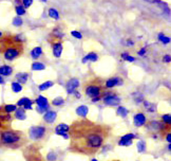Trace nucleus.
<instances>
[{
  "label": "nucleus",
  "mask_w": 171,
  "mask_h": 161,
  "mask_svg": "<svg viewBox=\"0 0 171 161\" xmlns=\"http://www.w3.org/2000/svg\"><path fill=\"white\" fill-rule=\"evenodd\" d=\"M29 134L30 137L33 140H36V141H42L46 140V138L51 135V130L50 128L46 126L39 125V126H32L29 130Z\"/></svg>",
  "instance_id": "5"
},
{
  "label": "nucleus",
  "mask_w": 171,
  "mask_h": 161,
  "mask_svg": "<svg viewBox=\"0 0 171 161\" xmlns=\"http://www.w3.org/2000/svg\"><path fill=\"white\" fill-rule=\"evenodd\" d=\"M14 120V117L11 113H7L3 109L2 105H0V132L11 129V125Z\"/></svg>",
  "instance_id": "6"
},
{
  "label": "nucleus",
  "mask_w": 171,
  "mask_h": 161,
  "mask_svg": "<svg viewBox=\"0 0 171 161\" xmlns=\"http://www.w3.org/2000/svg\"><path fill=\"white\" fill-rule=\"evenodd\" d=\"M13 72V69L11 66H7V65H3L0 67V75H3V76H9L12 74Z\"/></svg>",
  "instance_id": "16"
},
{
  "label": "nucleus",
  "mask_w": 171,
  "mask_h": 161,
  "mask_svg": "<svg viewBox=\"0 0 171 161\" xmlns=\"http://www.w3.org/2000/svg\"><path fill=\"white\" fill-rule=\"evenodd\" d=\"M35 102L37 103L38 107H46V106H49V105H48V100H46L45 96H39L36 99V101H35Z\"/></svg>",
  "instance_id": "21"
},
{
  "label": "nucleus",
  "mask_w": 171,
  "mask_h": 161,
  "mask_svg": "<svg viewBox=\"0 0 171 161\" xmlns=\"http://www.w3.org/2000/svg\"><path fill=\"white\" fill-rule=\"evenodd\" d=\"M116 113L118 116H120V117H127V115H128V110L126 109V108H124V107H118V109H117V112H116Z\"/></svg>",
  "instance_id": "28"
},
{
  "label": "nucleus",
  "mask_w": 171,
  "mask_h": 161,
  "mask_svg": "<svg viewBox=\"0 0 171 161\" xmlns=\"http://www.w3.org/2000/svg\"><path fill=\"white\" fill-rule=\"evenodd\" d=\"M125 60H128V62H134L135 58H134V57H132V56H129V55H128V56H127V57L125 58Z\"/></svg>",
  "instance_id": "43"
},
{
  "label": "nucleus",
  "mask_w": 171,
  "mask_h": 161,
  "mask_svg": "<svg viewBox=\"0 0 171 161\" xmlns=\"http://www.w3.org/2000/svg\"><path fill=\"white\" fill-rule=\"evenodd\" d=\"M2 107H3V109L7 113H12V112H15L16 109H17L16 105H5V104H2Z\"/></svg>",
  "instance_id": "24"
},
{
  "label": "nucleus",
  "mask_w": 171,
  "mask_h": 161,
  "mask_svg": "<svg viewBox=\"0 0 171 161\" xmlns=\"http://www.w3.org/2000/svg\"><path fill=\"white\" fill-rule=\"evenodd\" d=\"M170 55H165L164 57H163V62L164 63H169L170 62Z\"/></svg>",
  "instance_id": "42"
},
{
  "label": "nucleus",
  "mask_w": 171,
  "mask_h": 161,
  "mask_svg": "<svg viewBox=\"0 0 171 161\" xmlns=\"http://www.w3.org/2000/svg\"><path fill=\"white\" fill-rule=\"evenodd\" d=\"M137 149H139V153L145 152V142L144 141H139V145H137Z\"/></svg>",
  "instance_id": "37"
},
{
  "label": "nucleus",
  "mask_w": 171,
  "mask_h": 161,
  "mask_svg": "<svg viewBox=\"0 0 171 161\" xmlns=\"http://www.w3.org/2000/svg\"><path fill=\"white\" fill-rule=\"evenodd\" d=\"M133 123L135 126L140 127L146 124V117L144 113H137V115L134 116L133 118Z\"/></svg>",
  "instance_id": "13"
},
{
  "label": "nucleus",
  "mask_w": 171,
  "mask_h": 161,
  "mask_svg": "<svg viewBox=\"0 0 171 161\" xmlns=\"http://www.w3.org/2000/svg\"><path fill=\"white\" fill-rule=\"evenodd\" d=\"M54 85L53 82H51V80H48V82H45L43 84L39 85V87H38V89H39L40 91H43V90H46L48 88L52 87V86Z\"/></svg>",
  "instance_id": "23"
},
{
  "label": "nucleus",
  "mask_w": 171,
  "mask_h": 161,
  "mask_svg": "<svg viewBox=\"0 0 171 161\" xmlns=\"http://www.w3.org/2000/svg\"><path fill=\"white\" fill-rule=\"evenodd\" d=\"M13 24L16 27H20L21 24H22V19L21 17H15L13 19Z\"/></svg>",
  "instance_id": "34"
},
{
  "label": "nucleus",
  "mask_w": 171,
  "mask_h": 161,
  "mask_svg": "<svg viewBox=\"0 0 171 161\" xmlns=\"http://www.w3.org/2000/svg\"><path fill=\"white\" fill-rule=\"evenodd\" d=\"M145 107L148 109V112H155V108L156 106L154 104H151V103H148V102H145Z\"/></svg>",
  "instance_id": "31"
},
{
  "label": "nucleus",
  "mask_w": 171,
  "mask_h": 161,
  "mask_svg": "<svg viewBox=\"0 0 171 161\" xmlns=\"http://www.w3.org/2000/svg\"><path fill=\"white\" fill-rule=\"evenodd\" d=\"M27 115H26V110L21 108H17L15 110V119H18V120H26Z\"/></svg>",
  "instance_id": "18"
},
{
  "label": "nucleus",
  "mask_w": 171,
  "mask_h": 161,
  "mask_svg": "<svg viewBox=\"0 0 171 161\" xmlns=\"http://www.w3.org/2000/svg\"><path fill=\"white\" fill-rule=\"evenodd\" d=\"M170 115H164L162 117V122L164 124H166V125H170V122H171V120H170Z\"/></svg>",
  "instance_id": "32"
},
{
  "label": "nucleus",
  "mask_w": 171,
  "mask_h": 161,
  "mask_svg": "<svg viewBox=\"0 0 171 161\" xmlns=\"http://www.w3.org/2000/svg\"><path fill=\"white\" fill-rule=\"evenodd\" d=\"M48 108H49V106H46V107H37V112L39 113H42V112H45L46 110H48Z\"/></svg>",
  "instance_id": "41"
},
{
  "label": "nucleus",
  "mask_w": 171,
  "mask_h": 161,
  "mask_svg": "<svg viewBox=\"0 0 171 161\" xmlns=\"http://www.w3.org/2000/svg\"><path fill=\"white\" fill-rule=\"evenodd\" d=\"M166 139H167V142H168V143H170V140H171V138H170V134H168V135H167Z\"/></svg>",
  "instance_id": "45"
},
{
  "label": "nucleus",
  "mask_w": 171,
  "mask_h": 161,
  "mask_svg": "<svg viewBox=\"0 0 171 161\" xmlns=\"http://www.w3.org/2000/svg\"><path fill=\"white\" fill-rule=\"evenodd\" d=\"M124 80L118 76H115V77H111L109 79L107 82H105V86L106 88H112V87H115V86H120L123 85Z\"/></svg>",
  "instance_id": "11"
},
{
  "label": "nucleus",
  "mask_w": 171,
  "mask_h": 161,
  "mask_svg": "<svg viewBox=\"0 0 171 161\" xmlns=\"http://www.w3.org/2000/svg\"><path fill=\"white\" fill-rule=\"evenodd\" d=\"M0 84H4V79L1 75H0Z\"/></svg>",
  "instance_id": "47"
},
{
  "label": "nucleus",
  "mask_w": 171,
  "mask_h": 161,
  "mask_svg": "<svg viewBox=\"0 0 171 161\" xmlns=\"http://www.w3.org/2000/svg\"><path fill=\"white\" fill-rule=\"evenodd\" d=\"M32 103H33L32 101L27 102V103L26 105H24V106H23L22 108H23L24 110H26V109H31V108H32Z\"/></svg>",
  "instance_id": "40"
},
{
  "label": "nucleus",
  "mask_w": 171,
  "mask_h": 161,
  "mask_svg": "<svg viewBox=\"0 0 171 161\" xmlns=\"http://www.w3.org/2000/svg\"><path fill=\"white\" fill-rule=\"evenodd\" d=\"M30 101H31V100H30V99H27V98H22V99H20V100H19V101L17 102V105H18V106H24V105H26L27 103V102H30Z\"/></svg>",
  "instance_id": "33"
},
{
  "label": "nucleus",
  "mask_w": 171,
  "mask_h": 161,
  "mask_svg": "<svg viewBox=\"0 0 171 161\" xmlns=\"http://www.w3.org/2000/svg\"><path fill=\"white\" fill-rule=\"evenodd\" d=\"M134 138H135L134 134H128V135L124 136V137H122V139L120 140V142H118V145H120V146L130 145V144L132 143V140H133Z\"/></svg>",
  "instance_id": "12"
},
{
  "label": "nucleus",
  "mask_w": 171,
  "mask_h": 161,
  "mask_svg": "<svg viewBox=\"0 0 171 161\" xmlns=\"http://www.w3.org/2000/svg\"><path fill=\"white\" fill-rule=\"evenodd\" d=\"M98 60V56L97 54L94 53V52H91L87 55V56L84 57V60H82V63H87L88 60H91V62H96V60Z\"/></svg>",
  "instance_id": "20"
},
{
  "label": "nucleus",
  "mask_w": 171,
  "mask_h": 161,
  "mask_svg": "<svg viewBox=\"0 0 171 161\" xmlns=\"http://www.w3.org/2000/svg\"><path fill=\"white\" fill-rule=\"evenodd\" d=\"M32 3H33L32 0H23V1H22V4L24 5V7H23L24 9H26V8H29Z\"/></svg>",
  "instance_id": "39"
},
{
  "label": "nucleus",
  "mask_w": 171,
  "mask_h": 161,
  "mask_svg": "<svg viewBox=\"0 0 171 161\" xmlns=\"http://www.w3.org/2000/svg\"><path fill=\"white\" fill-rule=\"evenodd\" d=\"M56 117H57V113L55 112H48L43 116V120H45V122H46V123H53L55 119H56Z\"/></svg>",
  "instance_id": "15"
},
{
  "label": "nucleus",
  "mask_w": 171,
  "mask_h": 161,
  "mask_svg": "<svg viewBox=\"0 0 171 161\" xmlns=\"http://www.w3.org/2000/svg\"><path fill=\"white\" fill-rule=\"evenodd\" d=\"M68 132H69V125L67 124H59L58 126L55 128V132H56L57 135L61 136L65 139H69V135H68Z\"/></svg>",
  "instance_id": "10"
},
{
  "label": "nucleus",
  "mask_w": 171,
  "mask_h": 161,
  "mask_svg": "<svg viewBox=\"0 0 171 161\" xmlns=\"http://www.w3.org/2000/svg\"><path fill=\"white\" fill-rule=\"evenodd\" d=\"M133 45H134V43H133V41L128 40V44H127V46H133Z\"/></svg>",
  "instance_id": "46"
},
{
  "label": "nucleus",
  "mask_w": 171,
  "mask_h": 161,
  "mask_svg": "<svg viewBox=\"0 0 171 161\" xmlns=\"http://www.w3.org/2000/svg\"><path fill=\"white\" fill-rule=\"evenodd\" d=\"M71 34H72V36H74L75 38H77V39H81L82 38V35L78 31H72L71 32Z\"/></svg>",
  "instance_id": "38"
},
{
  "label": "nucleus",
  "mask_w": 171,
  "mask_h": 161,
  "mask_svg": "<svg viewBox=\"0 0 171 161\" xmlns=\"http://www.w3.org/2000/svg\"><path fill=\"white\" fill-rule=\"evenodd\" d=\"M82 90L86 96L91 99L95 98H104V94L106 92V86L105 80L100 77H91L82 85Z\"/></svg>",
  "instance_id": "4"
},
{
  "label": "nucleus",
  "mask_w": 171,
  "mask_h": 161,
  "mask_svg": "<svg viewBox=\"0 0 171 161\" xmlns=\"http://www.w3.org/2000/svg\"><path fill=\"white\" fill-rule=\"evenodd\" d=\"M147 128L151 132H155L162 135H168L170 134V125H166L163 122L158 121H151L147 124Z\"/></svg>",
  "instance_id": "7"
},
{
  "label": "nucleus",
  "mask_w": 171,
  "mask_h": 161,
  "mask_svg": "<svg viewBox=\"0 0 171 161\" xmlns=\"http://www.w3.org/2000/svg\"><path fill=\"white\" fill-rule=\"evenodd\" d=\"M65 103V100L62 98H56L53 100V102H52V104L54 105V106H60V105H62Z\"/></svg>",
  "instance_id": "30"
},
{
  "label": "nucleus",
  "mask_w": 171,
  "mask_h": 161,
  "mask_svg": "<svg viewBox=\"0 0 171 161\" xmlns=\"http://www.w3.org/2000/svg\"><path fill=\"white\" fill-rule=\"evenodd\" d=\"M92 161H97V160H96V159H93Z\"/></svg>",
  "instance_id": "49"
},
{
  "label": "nucleus",
  "mask_w": 171,
  "mask_h": 161,
  "mask_svg": "<svg viewBox=\"0 0 171 161\" xmlns=\"http://www.w3.org/2000/svg\"><path fill=\"white\" fill-rule=\"evenodd\" d=\"M113 161H118V160H113Z\"/></svg>",
  "instance_id": "50"
},
{
  "label": "nucleus",
  "mask_w": 171,
  "mask_h": 161,
  "mask_svg": "<svg viewBox=\"0 0 171 161\" xmlns=\"http://www.w3.org/2000/svg\"><path fill=\"white\" fill-rule=\"evenodd\" d=\"M57 159V156L54 152H51L48 154V161H56Z\"/></svg>",
  "instance_id": "35"
},
{
  "label": "nucleus",
  "mask_w": 171,
  "mask_h": 161,
  "mask_svg": "<svg viewBox=\"0 0 171 161\" xmlns=\"http://www.w3.org/2000/svg\"><path fill=\"white\" fill-rule=\"evenodd\" d=\"M15 11L18 16H21V15H24V14H26V9H24L22 5H17V7L15 8Z\"/></svg>",
  "instance_id": "29"
},
{
  "label": "nucleus",
  "mask_w": 171,
  "mask_h": 161,
  "mask_svg": "<svg viewBox=\"0 0 171 161\" xmlns=\"http://www.w3.org/2000/svg\"><path fill=\"white\" fill-rule=\"evenodd\" d=\"M52 49H53V55L55 57H60L62 52V45L61 43H54L52 44Z\"/></svg>",
  "instance_id": "14"
},
{
  "label": "nucleus",
  "mask_w": 171,
  "mask_h": 161,
  "mask_svg": "<svg viewBox=\"0 0 171 161\" xmlns=\"http://www.w3.org/2000/svg\"><path fill=\"white\" fill-rule=\"evenodd\" d=\"M49 16H50V17H52V18H54V19H58L59 18L58 12H57V11L55 10V9H53V8L49 10Z\"/></svg>",
  "instance_id": "27"
},
{
  "label": "nucleus",
  "mask_w": 171,
  "mask_h": 161,
  "mask_svg": "<svg viewBox=\"0 0 171 161\" xmlns=\"http://www.w3.org/2000/svg\"><path fill=\"white\" fill-rule=\"evenodd\" d=\"M88 112H89V109H88L87 106H85V105H82V106H79L78 108L76 109V113L81 118H86L88 115Z\"/></svg>",
  "instance_id": "19"
},
{
  "label": "nucleus",
  "mask_w": 171,
  "mask_h": 161,
  "mask_svg": "<svg viewBox=\"0 0 171 161\" xmlns=\"http://www.w3.org/2000/svg\"><path fill=\"white\" fill-rule=\"evenodd\" d=\"M111 134L108 125L98 124L89 119H79L69 126V149L76 154L91 156L104 146Z\"/></svg>",
  "instance_id": "1"
},
{
  "label": "nucleus",
  "mask_w": 171,
  "mask_h": 161,
  "mask_svg": "<svg viewBox=\"0 0 171 161\" xmlns=\"http://www.w3.org/2000/svg\"><path fill=\"white\" fill-rule=\"evenodd\" d=\"M12 90L14 91V92H20V91L22 90V86L17 82H13L12 83Z\"/></svg>",
  "instance_id": "26"
},
{
  "label": "nucleus",
  "mask_w": 171,
  "mask_h": 161,
  "mask_svg": "<svg viewBox=\"0 0 171 161\" xmlns=\"http://www.w3.org/2000/svg\"><path fill=\"white\" fill-rule=\"evenodd\" d=\"M145 53H146V48H143V49L139 52V55H144Z\"/></svg>",
  "instance_id": "44"
},
{
  "label": "nucleus",
  "mask_w": 171,
  "mask_h": 161,
  "mask_svg": "<svg viewBox=\"0 0 171 161\" xmlns=\"http://www.w3.org/2000/svg\"><path fill=\"white\" fill-rule=\"evenodd\" d=\"M1 36H2V33H1V32H0V37H1Z\"/></svg>",
  "instance_id": "48"
},
{
  "label": "nucleus",
  "mask_w": 171,
  "mask_h": 161,
  "mask_svg": "<svg viewBox=\"0 0 171 161\" xmlns=\"http://www.w3.org/2000/svg\"><path fill=\"white\" fill-rule=\"evenodd\" d=\"M79 86V80L77 79H71L66 85V89H67V92L69 94H72L75 92V90L78 88Z\"/></svg>",
  "instance_id": "9"
},
{
  "label": "nucleus",
  "mask_w": 171,
  "mask_h": 161,
  "mask_svg": "<svg viewBox=\"0 0 171 161\" xmlns=\"http://www.w3.org/2000/svg\"><path fill=\"white\" fill-rule=\"evenodd\" d=\"M104 103L109 106H115L120 103V99L117 96L116 92H112V91H106L104 94Z\"/></svg>",
  "instance_id": "8"
},
{
  "label": "nucleus",
  "mask_w": 171,
  "mask_h": 161,
  "mask_svg": "<svg viewBox=\"0 0 171 161\" xmlns=\"http://www.w3.org/2000/svg\"><path fill=\"white\" fill-rule=\"evenodd\" d=\"M27 77H29V74L26 73V72H19V73L16 74V80H18L17 83L19 84H26L27 80Z\"/></svg>",
  "instance_id": "17"
},
{
  "label": "nucleus",
  "mask_w": 171,
  "mask_h": 161,
  "mask_svg": "<svg viewBox=\"0 0 171 161\" xmlns=\"http://www.w3.org/2000/svg\"><path fill=\"white\" fill-rule=\"evenodd\" d=\"M29 142L23 132L16 129H7L0 132V148L18 149Z\"/></svg>",
  "instance_id": "3"
},
{
  "label": "nucleus",
  "mask_w": 171,
  "mask_h": 161,
  "mask_svg": "<svg viewBox=\"0 0 171 161\" xmlns=\"http://www.w3.org/2000/svg\"><path fill=\"white\" fill-rule=\"evenodd\" d=\"M24 52V46L19 36L2 34L0 37V53L9 62L20 57Z\"/></svg>",
  "instance_id": "2"
},
{
  "label": "nucleus",
  "mask_w": 171,
  "mask_h": 161,
  "mask_svg": "<svg viewBox=\"0 0 171 161\" xmlns=\"http://www.w3.org/2000/svg\"><path fill=\"white\" fill-rule=\"evenodd\" d=\"M159 40H162V41H163V44H169V41H170V38H169V37H165V36L163 35L162 33L159 35Z\"/></svg>",
  "instance_id": "36"
},
{
  "label": "nucleus",
  "mask_w": 171,
  "mask_h": 161,
  "mask_svg": "<svg viewBox=\"0 0 171 161\" xmlns=\"http://www.w3.org/2000/svg\"><path fill=\"white\" fill-rule=\"evenodd\" d=\"M41 54H42V49H41V47H36V48L33 49L31 52V56L33 58H38Z\"/></svg>",
  "instance_id": "22"
},
{
  "label": "nucleus",
  "mask_w": 171,
  "mask_h": 161,
  "mask_svg": "<svg viewBox=\"0 0 171 161\" xmlns=\"http://www.w3.org/2000/svg\"><path fill=\"white\" fill-rule=\"evenodd\" d=\"M32 69H33V70H45V69H46V66L43 65V64H41V63L35 62V63H33Z\"/></svg>",
  "instance_id": "25"
}]
</instances>
